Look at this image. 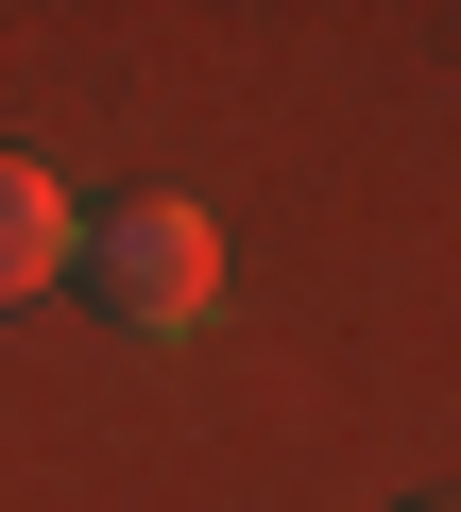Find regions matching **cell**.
Returning <instances> with one entry per match:
<instances>
[{"mask_svg": "<svg viewBox=\"0 0 461 512\" xmlns=\"http://www.w3.org/2000/svg\"><path fill=\"white\" fill-rule=\"evenodd\" d=\"M86 256H103L120 325H154V342H188V325L222 308V222H205V205H120Z\"/></svg>", "mask_w": 461, "mask_h": 512, "instance_id": "1", "label": "cell"}, {"mask_svg": "<svg viewBox=\"0 0 461 512\" xmlns=\"http://www.w3.org/2000/svg\"><path fill=\"white\" fill-rule=\"evenodd\" d=\"M86 256V222H69V188L35 171V154H0V308H35L52 274Z\"/></svg>", "mask_w": 461, "mask_h": 512, "instance_id": "2", "label": "cell"}]
</instances>
